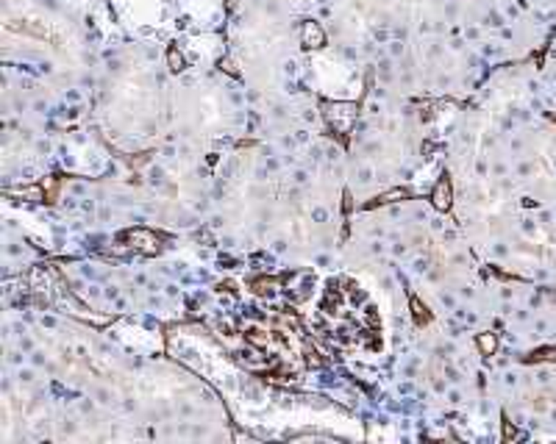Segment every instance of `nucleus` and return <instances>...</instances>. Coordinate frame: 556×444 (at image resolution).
<instances>
[{
	"mask_svg": "<svg viewBox=\"0 0 556 444\" xmlns=\"http://www.w3.org/2000/svg\"><path fill=\"white\" fill-rule=\"evenodd\" d=\"M122 239H125V242H131V247H133V250H142V253H156V250H159V239H156L151 231H145V228L125 231V234H122Z\"/></svg>",
	"mask_w": 556,
	"mask_h": 444,
	"instance_id": "obj_1",
	"label": "nucleus"
},
{
	"mask_svg": "<svg viewBox=\"0 0 556 444\" xmlns=\"http://www.w3.org/2000/svg\"><path fill=\"white\" fill-rule=\"evenodd\" d=\"M431 200H434V206H437L440 211H448V208H451V181H448V178H440V181H437Z\"/></svg>",
	"mask_w": 556,
	"mask_h": 444,
	"instance_id": "obj_2",
	"label": "nucleus"
},
{
	"mask_svg": "<svg viewBox=\"0 0 556 444\" xmlns=\"http://www.w3.org/2000/svg\"><path fill=\"white\" fill-rule=\"evenodd\" d=\"M323 42H325L323 28H320L317 23H306V25H303V45H306V47H320Z\"/></svg>",
	"mask_w": 556,
	"mask_h": 444,
	"instance_id": "obj_3",
	"label": "nucleus"
},
{
	"mask_svg": "<svg viewBox=\"0 0 556 444\" xmlns=\"http://www.w3.org/2000/svg\"><path fill=\"white\" fill-rule=\"evenodd\" d=\"M475 344H478V353H481V355H493V353L498 350V333H478Z\"/></svg>",
	"mask_w": 556,
	"mask_h": 444,
	"instance_id": "obj_4",
	"label": "nucleus"
},
{
	"mask_svg": "<svg viewBox=\"0 0 556 444\" xmlns=\"http://www.w3.org/2000/svg\"><path fill=\"white\" fill-rule=\"evenodd\" d=\"M409 303H411V314H414V322L417 325H426L429 320H431V314H429V309L420 303V300H417L414 298V294H411V298H409Z\"/></svg>",
	"mask_w": 556,
	"mask_h": 444,
	"instance_id": "obj_5",
	"label": "nucleus"
},
{
	"mask_svg": "<svg viewBox=\"0 0 556 444\" xmlns=\"http://www.w3.org/2000/svg\"><path fill=\"white\" fill-rule=\"evenodd\" d=\"M528 361H556V347H542V350H534Z\"/></svg>",
	"mask_w": 556,
	"mask_h": 444,
	"instance_id": "obj_6",
	"label": "nucleus"
},
{
	"mask_svg": "<svg viewBox=\"0 0 556 444\" xmlns=\"http://www.w3.org/2000/svg\"><path fill=\"white\" fill-rule=\"evenodd\" d=\"M167 56H170V67H173V69H181V67H184V58H181V53H175V50H170V53H167Z\"/></svg>",
	"mask_w": 556,
	"mask_h": 444,
	"instance_id": "obj_7",
	"label": "nucleus"
}]
</instances>
